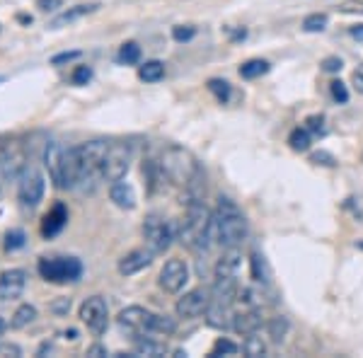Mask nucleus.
<instances>
[{"mask_svg":"<svg viewBox=\"0 0 363 358\" xmlns=\"http://www.w3.org/2000/svg\"><path fill=\"white\" fill-rule=\"evenodd\" d=\"M320 66H322L325 73H339V70L344 68V63H342V58H339V56H327Z\"/></svg>","mask_w":363,"mask_h":358,"instance_id":"obj_41","label":"nucleus"},{"mask_svg":"<svg viewBox=\"0 0 363 358\" xmlns=\"http://www.w3.org/2000/svg\"><path fill=\"white\" fill-rule=\"evenodd\" d=\"M264 317H262L259 308H247L245 313H238L233 317V330L238 334H255L262 330Z\"/></svg>","mask_w":363,"mask_h":358,"instance_id":"obj_18","label":"nucleus"},{"mask_svg":"<svg viewBox=\"0 0 363 358\" xmlns=\"http://www.w3.org/2000/svg\"><path fill=\"white\" fill-rule=\"evenodd\" d=\"M250 274L257 284H264V286L272 284V267H269V262L264 259V254L259 250H255L250 254Z\"/></svg>","mask_w":363,"mask_h":358,"instance_id":"obj_22","label":"nucleus"},{"mask_svg":"<svg viewBox=\"0 0 363 358\" xmlns=\"http://www.w3.org/2000/svg\"><path fill=\"white\" fill-rule=\"evenodd\" d=\"M310 162H315V165H325V167H335L337 165L335 155H332V152H327V150L313 152V155H310Z\"/></svg>","mask_w":363,"mask_h":358,"instance_id":"obj_39","label":"nucleus"},{"mask_svg":"<svg viewBox=\"0 0 363 358\" xmlns=\"http://www.w3.org/2000/svg\"><path fill=\"white\" fill-rule=\"evenodd\" d=\"M153 322H155V313H150V310H145V308H138V305H131V308L121 310V315H119V325L133 334L153 332Z\"/></svg>","mask_w":363,"mask_h":358,"instance_id":"obj_12","label":"nucleus"},{"mask_svg":"<svg viewBox=\"0 0 363 358\" xmlns=\"http://www.w3.org/2000/svg\"><path fill=\"white\" fill-rule=\"evenodd\" d=\"M289 330H291V325H289V320L286 317H272L269 320V325H267V332H269V337H272V342H277V344H281L286 339V334H289Z\"/></svg>","mask_w":363,"mask_h":358,"instance_id":"obj_26","label":"nucleus"},{"mask_svg":"<svg viewBox=\"0 0 363 358\" xmlns=\"http://www.w3.org/2000/svg\"><path fill=\"white\" fill-rule=\"evenodd\" d=\"M157 162H160V169H162V174H165V179L174 186H186L199 169L194 155H191L189 150L179 148V145H169V148L162 150Z\"/></svg>","mask_w":363,"mask_h":358,"instance_id":"obj_3","label":"nucleus"},{"mask_svg":"<svg viewBox=\"0 0 363 358\" xmlns=\"http://www.w3.org/2000/svg\"><path fill=\"white\" fill-rule=\"evenodd\" d=\"M66 223H68V211L63 203H56L54 208L46 213V218H44V225H42V233H44V237H54V235H58L66 228Z\"/></svg>","mask_w":363,"mask_h":358,"instance_id":"obj_20","label":"nucleus"},{"mask_svg":"<svg viewBox=\"0 0 363 358\" xmlns=\"http://www.w3.org/2000/svg\"><path fill=\"white\" fill-rule=\"evenodd\" d=\"M5 327H8V325H5V320H3V317H0V337H3V332H5Z\"/></svg>","mask_w":363,"mask_h":358,"instance_id":"obj_49","label":"nucleus"},{"mask_svg":"<svg viewBox=\"0 0 363 358\" xmlns=\"http://www.w3.org/2000/svg\"><path fill=\"white\" fill-rule=\"evenodd\" d=\"M87 356H107V349L95 344V346H90V349H87Z\"/></svg>","mask_w":363,"mask_h":358,"instance_id":"obj_45","label":"nucleus"},{"mask_svg":"<svg viewBox=\"0 0 363 358\" xmlns=\"http://www.w3.org/2000/svg\"><path fill=\"white\" fill-rule=\"evenodd\" d=\"M238 298H240L238 276H216V284H213V289H211V301L233 305Z\"/></svg>","mask_w":363,"mask_h":358,"instance_id":"obj_15","label":"nucleus"},{"mask_svg":"<svg viewBox=\"0 0 363 358\" xmlns=\"http://www.w3.org/2000/svg\"><path fill=\"white\" fill-rule=\"evenodd\" d=\"M306 128L313 136H322V133L327 131L325 128V116H320V114H313V116H308L306 119Z\"/></svg>","mask_w":363,"mask_h":358,"instance_id":"obj_37","label":"nucleus"},{"mask_svg":"<svg viewBox=\"0 0 363 358\" xmlns=\"http://www.w3.org/2000/svg\"><path fill=\"white\" fill-rule=\"evenodd\" d=\"M5 247H8L10 252L25 247V233H22V230H10L8 235H5Z\"/></svg>","mask_w":363,"mask_h":358,"instance_id":"obj_38","label":"nucleus"},{"mask_svg":"<svg viewBox=\"0 0 363 358\" xmlns=\"http://www.w3.org/2000/svg\"><path fill=\"white\" fill-rule=\"evenodd\" d=\"M330 92H332V97H335V102H339V104L349 102V90H347V85H344L342 80H332Z\"/></svg>","mask_w":363,"mask_h":358,"instance_id":"obj_36","label":"nucleus"},{"mask_svg":"<svg viewBox=\"0 0 363 358\" xmlns=\"http://www.w3.org/2000/svg\"><path fill=\"white\" fill-rule=\"evenodd\" d=\"M128 165H131V150L124 143H109L107 157H104V165H102V181L112 184V181L124 179Z\"/></svg>","mask_w":363,"mask_h":358,"instance_id":"obj_8","label":"nucleus"},{"mask_svg":"<svg viewBox=\"0 0 363 358\" xmlns=\"http://www.w3.org/2000/svg\"><path fill=\"white\" fill-rule=\"evenodd\" d=\"M109 198L124 211L136 208V191H133L131 184H126V181H121V179L112 181V186H109Z\"/></svg>","mask_w":363,"mask_h":358,"instance_id":"obj_19","label":"nucleus"},{"mask_svg":"<svg viewBox=\"0 0 363 358\" xmlns=\"http://www.w3.org/2000/svg\"><path fill=\"white\" fill-rule=\"evenodd\" d=\"M99 8L97 3H87V5H75L73 10H68V13H63L58 20L54 22V27H61V25H66V22H73V20H78V17H83L87 13H95V10Z\"/></svg>","mask_w":363,"mask_h":358,"instance_id":"obj_30","label":"nucleus"},{"mask_svg":"<svg viewBox=\"0 0 363 358\" xmlns=\"http://www.w3.org/2000/svg\"><path fill=\"white\" fill-rule=\"evenodd\" d=\"M37 5L44 13H54L56 8H61V0H37Z\"/></svg>","mask_w":363,"mask_h":358,"instance_id":"obj_43","label":"nucleus"},{"mask_svg":"<svg viewBox=\"0 0 363 358\" xmlns=\"http://www.w3.org/2000/svg\"><path fill=\"white\" fill-rule=\"evenodd\" d=\"M157 284H160V289L165 293H179L186 284H189V267H186L182 259L165 262Z\"/></svg>","mask_w":363,"mask_h":358,"instance_id":"obj_11","label":"nucleus"},{"mask_svg":"<svg viewBox=\"0 0 363 358\" xmlns=\"http://www.w3.org/2000/svg\"><path fill=\"white\" fill-rule=\"evenodd\" d=\"M177 233H179V228L174 225V223L165 220L157 213L148 216L143 223V237L153 254H162V252H167L172 247V242L177 240Z\"/></svg>","mask_w":363,"mask_h":358,"instance_id":"obj_5","label":"nucleus"},{"mask_svg":"<svg viewBox=\"0 0 363 358\" xmlns=\"http://www.w3.org/2000/svg\"><path fill=\"white\" fill-rule=\"evenodd\" d=\"M240 351V346L235 342H230V339L220 337L218 342L213 344V351H211V356H235Z\"/></svg>","mask_w":363,"mask_h":358,"instance_id":"obj_33","label":"nucleus"},{"mask_svg":"<svg viewBox=\"0 0 363 358\" xmlns=\"http://www.w3.org/2000/svg\"><path fill=\"white\" fill-rule=\"evenodd\" d=\"M80 320L87 325V330L92 334H102L109 325V308L104 303V298L92 296L80 305Z\"/></svg>","mask_w":363,"mask_h":358,"instance_id":"obj_9","label":"nucleus"},{"mask_svg":"<svg viewBox=\"0 0 363 358\" xmlns=\"http://www.w3.org/2000/svg\"><path fill=\"white\" fill-rule=\"evenodd\" d=\"M39 274L51 284H73L83 276V264L75 257H54L39 262Z\"/></svg>","mask_w":363,"mask_h":358,"instance_id":"obj_6","label":"nucleus"},{"mask_svg":"<svg viewBox=\"0 0 363 358\" xmlns=\"http://www.w3.org/2000/svg\"><path fill=\"white\" fill-rule=\"evenodd\" d=\"M150 262H153V252L150 250H133L119 262V274L121 276H133V274L143 272V269H148Z\"/></svg>","mask_w":363,"mask_h":358,"instance_id":"obj_17","label":"nucleus"},{"mask_svg":"<svg viewBox=\"0 0 363 358\" xmlns=\"http://www.w3.org/2000/svg\"><path fill=\"white\" fill-rule=\"evenodd\" d=\"M242 351H245V356H250V358H262V356H267V344H264V339L257 337V332H255V334H247V339H245V344H242Z\"/></svg>","mask_w":363,"mask_h":358,"instance_id":"obj_28","label":"nucleus"},{"mask_svg":"<svg viewBox=\"0 0 363 358\" xmlns=\"http://www.w3.org/2000/svg\"><path fill=\"white\" fill-rule=\"evenodd\" d=\"M240 264H242V252L238 247H228L216 264V276H238Z\"/></svg>","mask_w":363,"mask_h":358,"instance_id":"obj_21","label":"nucleus"},{"mask_svg":"<svg viewBox=\"0 0 363 358\" xmlns=\"http://www.w3.org/2000/svg\"><path fill=\"white\" fill-rule=\"evenodd\" d=\"M211 235L223 247H238V245H242L247 240L250 225L230 198H220L218 201V208H216L213 220H211Z\"/></svg>","mask_w":363,"mask_h":358,"instance_id":"obj_1","label":"nucleus"},{"mask_svg":"<svg viewBox=\"0 0 363 358\" xmlns=\"http://www.w3.org/2000/svg\"><path fill=\"white\" fill-rule=\"evenodd\" d=\"M109 143L107 140H90V143L78 145L80 152V165H83V174H80V184L83 189H95L97 181L102 179V165L107 157Z\"/></svg>","mask_w":363,"mask_h":358,"instance_id":"obj_4","label":"nucleus"},{"mask_svg":"<svg viewBox=\"0 0 363 358\" xmlns=\"http://www.w3.org/2000/svg\"><path fill=\"white\" fill-rule=\"evenodd\" d=\"M27 274L22 269H10L0 274V301H15L25 293Z\"/></svg>","mask_w":363,"mask_h":358,"instance_id":"obj_14","label":"nucleus"},{"mask_svg":"<svg viewBox=\"0 0 363 358\" xmlns=\"http://www.w3.org/2000/svg\"><path fill=\"white\" fill-rule=\"evenodd\" d=\"M203 317H206V325L213 327V330H233V315L230 313V305L225 303H218V301H211V305L206 308V313H203Z\"/></svg>","mask_w":363,"mask_h":358,"instance_id":"obj_16","label":"nucleus"},{"mask_svg":"<svg viewBox=\"0 0 363 358\" xmlns=\"http://www.w3.org/2000/svg\"><path fill=\"white\" fill-rule=\"evenodd\" d=\"M0 80H3V78H0Z\"/></svg>","mask_w":363,"mask_h":358,"instance_id":"obj_50","label":"nucleus"},{"mask_svg":"<svg viewBox=\"0 0 363 358\" xmlns=\"http://www.w3.org/2000/svg\"><path fill=\"white\" fill-rule=\"evenodd\" d=\"M264 73H269V63L264 61V58H252V61L240 66V75H242L245 80L262 78Z\"/></svg>","mask_w":363,"mask_h":358,"instance_id":"obj_25","label":"nucleus"},{"mask_svg":"<svg viewBox=\"0 0 363 358\" xmlns=\"http://www.w3.org/2000/svg\"><path fill=\"white\" fill-rule=\"evenodd\" d=\"M44 167L58 189H66V145L49 140L44 148Z\"/></svg>","mask_w":363,"mask_h":358,"instance_id":"obj_10","label":"nucleus"},{"mask_svg":"<svg viewBox=\"0 0 363 358\" xmlns=\"http://www.w3.org/2000/svg\"><path fill=\"white\" fill-rule=\"evenodd\" d=\"M327 22L330 20H327L325 13H313L303 20V29H306V32H322V29L327 27Z\"/></svg>","mask_w":363,"mask_h":358,"instance_id":"obj_34","label":"nucleus"},{"mask_svg":"<svg viewBox=\"0 0 363 358\" xmlns=\"http://www.w3.org/2000/svg\"><path fill=\"white\" fill-rule=\"evenodd\" d=\"M119 61L126 63V66H133V63H138L140 61V46L133 44V42L124 44L119 49Z\"/></svg>","mask_w":363,"mask_h":358,"instance_id":"obj_31","label":"nucleus"},{"mask_svg":"<svg viewBox=\"0 0 363 358\" xmlns=\"http://www.w3.org/2000/svg\"><path fill=\"white\" fill-rule=\"evenodd\" d=\"M208 90L213 92L216 99L223 104L228 102V97H230V83H228V80H218V78L208 80Z\"/></svg>","mask_w":363,"mask_h":358,"instance_id":"obj_32","label":"nucleus"},{"mask_svg":"<svg viewBox=\"0 0 363 358\" xmlns=\"http://www.w3.org/2000/svg\"><path fill=\"white\" fill-rule=\"evenodd\" d=\"M211 305V293L203 289H194L177 301V315L184 320H194V317L206 313V308Z\"/></svg>","mask_w":363,"mask_h":358,"instance_id":"obj_13","label":"nucleus"},{"mask_svg":"<svg viewBox=\"0 0 363 358\" xmlns=\"http://www.w3.org/2000/svg\"><path fill=\"white\" fill-rule=\"evenodd\" d=\"M349 32H351V37H354V39L363 42V25H354V27L349 29Z\"/></svg>","mask_w":363,"mask_h":358,"instance_id":"obj_47","label":"nucleus"},{"mask_svg":"<svg viewBox=\"0 0 363 358\" xmlns=\"http://www.w3.org/2000/svg\"><path fill=\"white\" fill-rule=\"evenodd\" d=\"M165 344H157V342H150V339H138L136 342V349H133V356H165Z\"/></svg>","mask_w":363,"mask_h":358,"instance_id":"obj_29","label":"nucleus"},{"mask_svg":"<svg viewBox=\"0 0 363 358\" xmlns=\"http://www.w3.org/2000/svg\"><path fill=\"white\" fill-rule=\"evenodd\" d=\"M194 34H196V29L194 27H174L172 29V37L177 39V42H189V39H194Z\"/></svg>","mask_w":363,"mask_h":358,"instance_id":"obj_42","label":"nucleus"},{"mask_svg":"<svg viewBox=\"0 0 363 358\" xmlns=\"http://www.w3.org/2000/svg\"><path fill=\"white\" fill-rule=\"evenodd\" d=\"M138 75H140V80H145V83H157V80L165 75V63H162V61L143 63L140 70H138Z\"/></svg>","mask_w":363,"mask_h":358,"instance_id":"obj_27","label":"nucleus"},{"mask_svg":"<svg viewBox=\"0 0 363 358\" xmlns=\"http://www.w3.org/2000/svg\"><path fill=\"white\" fill-rule=\"evenodd\" d=\"M63 337H66V339H70V342H73V339H78V332H75V330H68L66 334H63Z\"/></svg>","mask_w":363,"mask_h":358,"instance_id":"obj_48","label":"nucleus"},{"mask_svg":"<svg viewBox=\"0 0 363 358\" xmlns=\"http://www.w3.org/2000/svg\"><path fill=\"white\" fill-rule=\"evenodd\" d=\"M177 330V322L167 315H155V322H153V332L157 334H174Z\"/></svg>","mask_w":363,"mask_h":358,"instance_id":"obj_35","label":"nucleus"},{"mask_svg":"<svg viewBox=\"0 0 363 358\" xmlns=\"http://www.w3.org/2000/svg\"><path fill=\"white\" fill-rule=\"evenodd\" d=\"M80 54L78 51H73V54H61V56H54V63H66V61H73V58H78Z\"/></svg>","mask_w":363,"mask_h":358,"instance_id":"obj_46","label":"nucleus"},{"mask_svg":"<svg viewBox=\"0 0 363 358\" xmlns=\"http://www.w3.org/2000/svg\"><path fill=\"white\" fill-rule=\"evenodd\" d=\"M92 78V68L90 66H78L73 70V75H70V80H73L75 85H87V80Z\"/></svg>","mask_w":363,"mask_h":358,"instance_id":"obj_40","label":"nucleus"},{"mask_svg":"<svg viewBox=\"0 0 363 358\" xmlns=\"http://www.w3.org/2000/svg\"><path fill=\"white\" fill-rule=\"evenodd\" d=\"M34 320H37V308H34V305H20V308L15 310L10 325H13V330H25Z\"/></svg>","mask_w":363,"mask_h":358,"instance_id":"obj_23","label":"nucleus"},{"mask_svg":"<svg viewBox=\"0 0 363 358\" xmlns=\"http://www.w3.org/2000/svg\"><path fill=\"white\" fill-rule=\"evenodd\" d=\"M46 181L42 172H37L32 165L25 167V172L20 174V184H17V196H20V206L25 211H34L44 198Z\"/></svg>","mask_w":363,"mask_h":358,"instance_id":"obj_7","label":"nucleus"},{"mask_svg":"<svg viewBox=\"0 0 363 358\" xmlns=\"http://www.w3.org/2000/svg\"><path fill=\"white\" fill-rule=\"evenodd\" d=\"M354 87H356V90H359L361 95H363V63H361L359 68L354 70Z\"/></svg>","mask_w":363,"mask_h":358,"instance_id":"obj_44","label":"nucleus"},{"mask_svg":"<svg viewBox=\"0 0 363 358\" xmlns=\"http://www.w3.org/2000/svg\"><path fill=\"white\" fill-rule=\"evenodd\" d=\"M289 145H291V150H296V152H308L310 145H313V133H310L306 126L296 128L289 136Z\"/></svg>","mask_w":363,"mask_h":358,"instance_id":"obj_24","label":"nucleus"},{"mask_svg":"<svg viewBox=\"0 0 363 358\" xmlns=\"http://www.w3.org/2000/svg\"><path fill=\"white\" fill-rule=\"evenodd\" d=\"M211 220H213V213L203 201L186 203V218L179 225L177 240L194 252H208L211 245H216L213 235H211Z\"/></svg>","mask_w":363,"mask_h":358,"instance_id":"obj_2","label":"nucleus"}]
</instances>
